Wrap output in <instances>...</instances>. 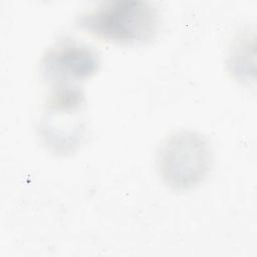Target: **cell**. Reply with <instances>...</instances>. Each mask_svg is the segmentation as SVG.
<instances>
[{
	"instance_id": "obj_1",
	"label": "cell",
	"mask_w": 257,
	"mask_h": 257,
	"mask_svg": "<svg viewBox=\"0 0 257 257\" xmlns=\"http://www.w3.org/2000/svg\"><path fill=\"white\" fill-rule=\"evenodd\" d=\"M159 22L157 9L141 0L102 2L81 13L76 21L86 32L121 44L150 41L158 31Z\"/></svg>"
},
{
	"instance_id": "obj_2",
	"label": "cell",
	"mask_w": 257,
	"mask_h": 257,
	"mask_svg": "<svg viewBox=\"0 0 257 257\" xmlns=\"http://www.w3.org/2000/svg\"><path fill=\"white\" fill-rule=\"evenodd\" d=\"M213 162L209 142L192 131H178L167 137L157 152V168L163 182L172 189L186 190L201 183Z\"/></svg>"
},
{
	"instance_id": "obj_3",
	"label": "cell",
	"mask_w": 257,
	"mask_h": 257,
	"mask_svg": "<svg viewBox=\"0 0 257 257\" xmlns=\"http://www.w3.org/2000/svg\"><path fill=\"white\" fill-rule=\"evenodd\" d=\"M97 54L89 47L75 42H60L51 47L41 60L43 75L56 83L55 88L75 87L70 80H82L98 68Z\"/></svg>"
},
{
	"instance_id": "obj_4",
	"label": "cell",
	"mask_w": 257,
	"mask_h": 257,
	"mask_svg": "<svg viewBox=\"0 0 257 257\" xmlns=\"http://www.w3.org/2000/svg\"><path fill=\"white\" fill-rule=\"evenodd\" d=\"M228 65L231 72L242 80L249 79V37L241 36L230 49Z\"/></svg>"
}]
</instances>
